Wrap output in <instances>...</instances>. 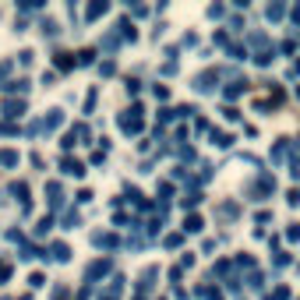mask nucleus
<instances>
[{"label": "nucleus", "instance_id": "1a4fd4ad", "mask_svg": "<svg viewBox=\"0 0 300 300\" xmlns=\"http://www.w3.org/2000/svg\"><path fill=\"white\" fill-rule=\"evenodd\" d=\"M53 258H57V261H67V258H71L67 244H53Z\"/></svg>", "mask_w": 300, "mask_h": 300}, {"label": "nucleus", "instance_id": "9b49d317", "mask_svg": "<svg viewBox=\"0 0 300 300\" xmlns=\"http://www.w3.org/2000/svg\"><path fill=\"white\" fill-rule=\"evenodd\" d=\"M0 163H4V166H14V163H18V152H0Z\"/></svg>", "mask_w": 300, "mask_h": 300}, {"label": "nucleus", "instance_id": "9d476101", "mask_svg": "<svg viewBox=\"0 0 300 300\" xmlns=\"http://www.w3.org/2000/svg\"><path fill=\"white\" fill-rule=\"evenodd\" d=\"M78 222H82V215H78V212H67V215H64V226H67V230H74Z\"/></svg>", "mask_w": 300, "mask_h": 300}, {"label": "nucleus", "instance_id": "39448f33", "mask_svg": "<svg viewBox=\"0 0 300 300\" xmlns=\"http://www.w3.org/2000/svg\"><path fill=\"white\" fill-rule=\"evenodd\" d=\"M4 113H7V117H21V113H25V102L7 99V102H4Z\"/></svg>", "mask_w": 300, "mask_h": 300}, {"label": "nucleus", "instance_id": "4468645a", "mask_svg": "<svg viewBox=\"0 0 300 300\" xmlns=\"http://www.w3.org/2000/svg\"><path fill=\"white\" fill-rule=\"evenodd\" d=\"M99 14H106V4H92L89 7V18H99Z\"/></svg>", "mask_w": 300, "mask_h": 300}, {"label": "nucleus", "instance_id": "7ed1b4c3", "mask_svg": "<svg viewBox=\"0 0 300 300\" xmlns=\"http://www.w3.org/2000/svg\"><path fill=\"white\" fill-rule=\"evenodd\" d=\"M64 173H67V177H82V173H85V166H82L78 159H64Z\"/></svg>", "mask_w": 300, "mask_h": 300}, {"label": "nucleus", "instance_id": "0eeeda50", "mask_svg": "<svg viewBox=\"0 0 300 300\" xmlns=\"http://www.w3.org/2000/svg\"><path fill=\"white\" fill-rule=\"evenodd\" d=\"M187 230L198 233V230H201V219H198V215H187V219H184V233H187Z\"/></svg>", "mask_w": 300, "mask_h": 300}, {"label": "nucleus", "instance_id": "f03ea898", "mask_svg": "<svg viewBox=\"0 0 300 300\" xmlns=\"http://www.w3.org/2000/svg\"><path fill=\"white\" fill-rule=\"evenodd\" d=\"M215 82H219V71H205V74H198V78H195V89H198V92H212Z\"/></svg>", "mask_w": 300, "mask_h": 300}, {"label": "nucleus", "instance_id": "20e7f679", "mask_svg": "<svg viewBox=\"0 0 300 300\" xmlns=\"http://www.w3.org/2000/svg\"><path fill=\"white\" fill-rule=\"evenodd\" d=\"M106 272H109V261H92V265H89V279H99Z\"/></svg>", "mask_w": 300, "mask_h": 300}, {"label": "nucleus", "instance_id": "f257e3e1", "mask_svg": "<svg viewBox=\"0 0 300 300\" xmlns=\"http://www.w3.org/2000/svg\"><path fill=\"white\" fill-rule=\"evenodd\" d=\"M120 127H124L127 134H138V131H141V106H134L131 113L120 117Z\"/></svg>", "mask_w": 300, "mask_h": 300}, {"label": "nucleus", "instance_id": "f8f14e48", "mask_svg": "<svg viewBox=\"0 0 300 300\" xmlns=\"http://www.w3.org/2000/svg\"><path fill=\"white\" fill-rule=\"evenodd\" d=\"M269 18L279 21V18H283V4H269Z\"/></svg>", "mask_w": 300, "mask_h": 300}, {"label": "nucleus", "instance_id": "ddd939ff", "mask_svg": "<svg viewBox=\"0 0 300 300\" xmlns=\"http://www.w3.org/2000/svg\"><path fill=\"white\" fill-rule=\"evenodd\" d=\"M57 32H60V28H57V21H50V18H46V21H43V35H57Z\"/></svg>", "mask_w": 300, "mask_h": 300}, {"label": "nucleus", "instance_id": "6e6552de", "mask_svg": "<svg viewBox=\"0 0 300 300\" xmlns=\"http://www.w3.org/2000/svg\"><path fill=\"white\" fill-rule=\"evenodd\" d=\"M212 145H219V148H230V134H222V131H212Z\"/></svg>", "mask_w": 300, "mask_h": 300}, {"label": "nucleus", "instance_id": "423d86ee", "mask_svg": "<svg viewBox=\"0 0 300 300\" xmlns=\"http://www.w3.org/2000/svg\"><path fill=\"white\" fill-rule=\"evenodd\" d=\"M92 244H96V247H113L117 240L109 237V233H96V237H92Z\"/></svg>", "mask_w": 300, "mask_h": 300}]
</instances>
